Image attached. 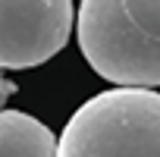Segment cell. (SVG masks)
Masks as SVG:
<instances>
[{
  "mask_svg": "<svg viewBox=\"0 0 160 157\" xmlns=\"http://www.w3.org/2000/svg\"><path fill=\"white\" fill-rule=\"evenodd\" d=\"M75 35L101 78L148 91L160 85V0H82Z\"/></svg>",
  "mask_w": 160,
  "mask_h": 157,
  "instance_id": "cell-1",
  "label": "cell"
},
{
  "mask_svg": "<svg viewBox=\"0 0 160 157\" xmlns=\"http://www.w3.org/2000/svg\"><path fill=\"white\" fill-rule=\"evenodd\" d=\"M57 157H160V94L148 88H110L78 107Z\"/></svg>",
  "mask_w": 160,
  "mask_h": 157,
  "instance_id": "cell-2",
  "label": "cell"
},
{
  "mask_svg": "<svg viewBox=\"0 0 160 157\" xmlns=\"http://www.w3.org/2000/svg\"><path fill=\"white\" fill-rule=\"evenodd\" d=\"M72 0H0V69H32L72 35Z\"/></svg>",
  "mask_w": 160,
  "mask_h": 157,
  "instance_id": "cell-3",
  "label": "cell"
},
{
  "mask_svg": "<svg viewBox=\"0 0 160 157\" xmlns=\"http://www.w3.org/2000/svg\"><path fill=\"white\" fill-rule=\"evenodd\" d=\"M0 157H57V135L22 110H0Z\"/></svg>",
  "mask_w": 160,
  "mask_h": 157,
  "instance_id": "cell-4",
  "label": "cell"
},
{
  "mask_svg": "<svg viewBox=\"0 0 160 157\" xmlns=\"http://www.w3.org/2000/svg\"><path fill=\"white\" fill-rule=\"evenodd\" d=\"M13 94H16V82H13V78H7L3 72H0V110H3V104H7Z\"/></svg>",
  "mask_w": 160,
  "mask_h": 157,
  "instance_id": "cell-5",
  "label": "cell"
}]
</instances>
